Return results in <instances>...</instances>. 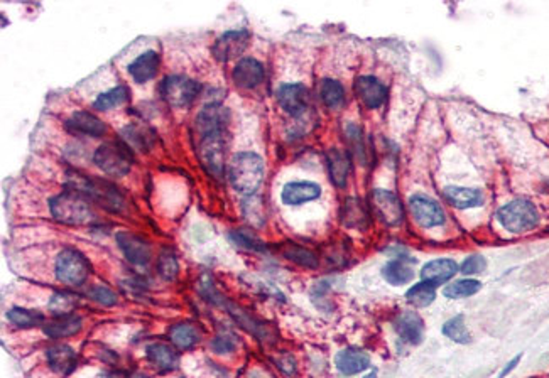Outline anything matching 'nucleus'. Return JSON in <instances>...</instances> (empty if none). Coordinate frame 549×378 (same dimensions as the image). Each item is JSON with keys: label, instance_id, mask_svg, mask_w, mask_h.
Returning a JSON list of instances; mask_svg holds the SVG:
<instances>
[{"label": "nucleus", "instance_id": "f257e3e1", "mask_svg": "<svg viewBox=\"0 0 549 378\" xmlns=\"http://www.w3.org/2000/svg\"><path fill=\"white\" fill-rule=\"evenodd\" d=\"M68 188L83 194L90 201L98 203L109 211H120L124 208V196L109 181L71 172L68 176Z\"/></svg>", "mask_w": 549, "mask_h": 378}, {"label": "nucleus", "instance_id": "f03ea898", "mask_svg": "<svg viewBox=\"0 0 549 378\" xmlns=\"http://www.w3.org/2000/svg\"><path fill=\"white\" fill-rule=\"evenodd\" d=\"M229 177L235 191L251 196L264 179V161L256 152L235 154L229 166Z\"/></svg>", "mask_w": 549, "mask_h": 378}, {"label": "nucleus", "instance_id": "7ed1b4c3", "mask_svg": "<svg viewBox=\"0 0 549 378\" xmlns=\"http://www.w3.org/2000/svg\"><path fill=\"white\" fill-rule=\"evenodd\" d=\"M49 210L56 221L65 225H88L95 218L90 201L73 189H66L53 198Z\"/></svg>", "mask_w": 549, "mask_h": 378}, {"label": "nucleus", "instance_id": "20e7f679", "mask_svg": "<svg viewBox=\"0 0 549 378\" xmlns=\"http://www.w3.org/2000/svg\"><path fill=\"white\" fill-rule=\"evenodd\" d=\"M93 162L104 174L122 177L132 167L131 149L124 142H105L93 154Z\"/></svg>", "mask_w": 549, "mask_h": 378}, {"label": "nucleus", "instance_id": "39448f33", "mask_svg": "<svg viewBox=\"0 0 549 378\" xmlns=\"http://www.w3.org/2000/svg\"><path fill=\"white\" fill-rule=\"evenodd\" d=\"M497 220L511 233H526L539 223V213L528 199H514L497 211Z\"/></svg>", "mask_w": 549, "mask_h": 378}, {"label": "nucleus", "instance_id": "423d86ee", "mask_svg": "<svg viewBox=\"0 0 549 378\" xmlns=\"http://www.w3.org/2000/svg\"><path fill=\"white\" fill-rule=\"evenodd\" d=\"M90 262L75 248H65L56 259V279L66 286H82L90 275Z\"/></svg>", "mask_w": 549, "mask_h": 378}, {"label": "nucleus", "instance_id": "0eeeda50", "mask_svg": "<svg viewBox=\"0 0 549 378\" xmlns=\"http://www.w3.org/2000/svg\"><path fill=\"white\" fill-rule=\"evenodd\" d=\"M200 90H202V87L198 82L183 77V74H173V77L164 78V82L161 83L163 99L176 109H185V106L193 104L196 96L200 95Z\"/></svg>", "mask_w": 549, "mask_h": 378}, {"label": "nucleus", "instance_id": "6e6552de", "mask_svg": "<svg viewBox=\"0 0 549 378\" xmlns=\"http://www.w3.org/2000/svg\"><path fill=\"white\" fill-rule=\"evenodd\" d=\"M370 204L382 223L396 226L404 220V208L401 199L387 189H374L370 194Z\"/></svg>", "mask_w": 549, "mask_h": 378}, {"label": "nucleus", "instance_id": "1a4fd4ad", "mask_svg": "<svg viewBox=\"0 0 549 378\" xmlns=\"http://www.w3.org/2000/svg\"><path fill=\"white\" fill-rule=\"evenodd\" d=\"M225 132L212 133V135L202 137L200 142V157L210 174L215 177L223 176L225 167Z\"/></svg>", "mask_w": 549, "mask_h": 378}, {"label": "nucleus", "instance_id": "9d476101", "mask_svg": "<svg viewBox=\"0 0 549 378\" xmlns=\"http://www.w3.org/2000/svg\"><path fill=\"white\" fill-rule=\"evenodd\" d=\"M409 210L416 223L423 228H435L446 221L443 208L435 199L424 196V194H413L409 198Z\"/></svg>", "mask_w": 549, "mask_h": 378}, {"label": "nucleus", "instance_id": "9b49d317", "mask_svg": "<svg viewBox=\"0 0 549 378\" xmlns=\"http://www.w3.org/2000/svg\"><path fill=\"white\" fill-rule=\"evenodd\" d=\"M278 104L286 113L299 117L310 105V91L303 83H284L278 90Z\"/></svg>", "mask_w": 549, "mask_h": 378}, {"label": "nucleus", "instance_id": "f8f14e48", "mask_svg": "<svg viewBox=\"0 0 549 378\" xmlns=\"http://www.w3.org/2000/svg\"><path fill=\"white\" fill-rule=\"evenodd\" d=\"M249 39H251V35L244 29L227 30L225 34H222L220 38L217 39L215 46H213V55H215L217 60L222 61V63L235 60V57H239L247 50Z\"/></svg>", "mask_w": 549, "mask_h": 378}, {"label": "nucleus", "instance_id": "ddd939ff", "mask_svg": "<svg viewBox=\"0 0 549 378\" xmlns=\"http://www.w3.org/2000/svg\"><path fill=\"white\" fill-rule=\"evenodd\" d=\"M115 238H117L119 248L131 264L141 267L149 264L153 252H151V245L147 243V240L139 237V235L129 233V231H119Z\"/></svg>", "mask_w": 549, "mask_h": 378}, {"label": "nucleus", "instance_id": "4468645a", "mask_svg": "<svg viewBox=\"0 0 549 378\" xmlns=\"http://www.w3.org/2000/svg\"><path fill=\"white\" fill-rule=\"evenodd\" d=\"M230 113L229 110L223 109L222 105L218 104H212L196 115V130L202 137L212 135V133H220L225 132L227 123H229Z\"/></svg>", "mask_w": 549, "mask_h": 378}, {"label": "nucleus", "instance_id": "2eb2a0df", "mask_svg": "<svg viewBox=\"0 0 549 378\" xmlns=\"http://www.w3.org/2000/svg\"><path fill=\"white\" fill-rule=\"evenodd\" d=\"M357 99L369 110L381 109L387 99V88L374 77H360L354 84Z\"/></svg>", "mask_w": 549, "mask_h": 378}, {"label": "nucleus", "instance_id": "dca6fc26", "mask_svg": "<svg viewBox=\"0 0 549 378\" xmlns=\"http://www.w3.org/2000/svg\"><path fill=\"white\" fill-rule=\"evenodd\" d=\"M321 196L320 184L311 181H293L288 182L281 191V201L288 206H299L310 201H315Z\"/></svg>", "mask_w": 549, "mask_h": 378}, {"label": "nucleus", "instance_id": "f3484780", "mask_svg": "<svg viewBox=\"0 0 549 378\" xmlns=\"http://www.w3.org/2000/svg\"><path fill=\"white\" fill-rule=\"evenodd\" d=\"M235 84L244 90H252L264 82V66L254 57H242L232 71Z\"/></svg>", "mask_w": 549, "mask_h": 378}, {"label": "nucleus", "instance_id": "a211bd4d", "mask_svg": "<svg viewBox=\"0 0 549 378\" xmlns=\"http://www.w3.org/2000/svg\"><path fill=\"white\" fill-rule=\"evenodd\" d=\"M394 328L401 340L409 345H421L424 338V324L421 316L414 311H404L396 318Z\"/></svg>", "mask_w": 549, "mask_h": 378}, {"label": "nucleus", "instance_id": "6ab92c4d", "mask_svg": "<svg viewBox=\"0 0 549 378\" xmlns=\"http://www.w3.org/2000/svg\"><path fill=\"white\" fill-rule=\"evenodd\" d=\"M159 55L156 51H146L142 52L141 56H137L136 60L129 65V74L136 83L144 84L147 82H151L156 74H158L159 70Z\"/></svg>", "mask_w": 549, "mask_h": 378}, {"label": "nucleus", "instance_id": "aec40b11", "mask_svg": "<svg viewBox=\"0 0 549 378\" xmlns=\"http://www.w3.org/2000/svg\"><path fill=\"white\" fill-rule=\"evenodd\" d=\"M458 272V264L452 259H436L428 262L421 269L423 282L431 284V286H441L448 282L455 274Z\"/></svg>", "mask_w": 549, "mask_h": 378}, {"label": "nucleus", "instance_id": "412c9836", "mask_svg": "<svg viewBox=\"0 0 549 378\" xmlns=\"http://www.w3.org/2000/svg\"><path fill=\"white\" fill-rule=\"evenodd\" d=\"M327 166L330 179H332L333 184L337 188H345L352 169L350 155L343 152L342 149H330L327 152Z\"/></svg>", "mask_w": 549, "mask_h": 378}, {"label": "nucleus", "instance_id": "4be33fe9", "mask_svg": "<svg viewBox=\"0 0 549 378\" xmlns=\"http://www.w3.org/2000/svg\"><path fill=\"white\" fill-rule=\"evenodd\" d=\"M122 142L129 149L134 150H149L154 145L156 135L149 127L144 123H129L127 127L122 128Z\"/></svg>", "mask_w": 549, "mask_h": 378}, {"label": "nucleus", "instance_id": "5701e85b", "mask_svg": "<svg viewBox=\"0 0 549 378\" xmlns=\"http://www.w3.org/2000/svg\"><path fill=\"white\" fill-rule=\"evenodd\" d=\"M443 198L448 204L458 210H468V208L482 206L484 203V193L480 189L458 188V186H448L443 189Z\"/></svg>", "mask_w": 549, "mask_h": 378}, {"label": "nucleus", "instance_id": "b1692460", "mask_svg": "<svg viewBox=\"0 0 549 378\" xmlns=\"http://www.w3.org/2000/svg\"><path fill=\"white\" fill-rule=\"evenodd\" d=\"M147 360L161 372H173L180 365L178 351L166 343H153L146 348Z\"/></svg>", "mask_w": 549, "mask_h": 378}, {"label": "nucleus", "instance_id": "393cba45", "mask_svg": "<svg viewBox=\"0 0 549 378\" xmlns=\"http://www.w3.org/2000/svg\"><path fill=\"white\" fill-rule=\"evenodd\" d=\"M46 358L51 370L60 375H68L77 368V353L68 345H55L46 351Z\"/></svg>", "mask_w": 549, "mask_h": 378}, {"label": "nucleus", "instance_id": "a878e982", "mask_svg": "<svg viewBox=\"0 0 549 378\" xmlns=\"http://www.w3.org/2000/svg\"><path fill=\"white\" fill-rule=\"evenodd\" d=\"M335 365L343 375H357V373L367 370L370 367V357L362 350L347 348L337 355Z\"/></svg>", "mask_w": 549, "mask_h": 378}, {"label": "nucleus", "instance_id": "bb28decb", "mask_svg": "<svg viewBox=\"0 0 549 378\" xmlns=\"http://www.w3.org/2000/svg\"><path fill=\"white\" fill-rule=\"evenodd\" d=\"M342 223L347 228L354 230H365L369 226V211L365 208L364 201L357 198H348L343 203L342 211H340Z\"/></svg>", "mask_w": 549, "mask_h": 378}, {"label": "nucleus", "instance_id": "cd10ccee", "mask_svg": "<svg viewBox=\"0 0 549 378\" xmlns=\"http://www.w3.org/2000/svg\"><path fill=\"white\" fill-rule=\"evenodd\" d=\"M68 127L73 132L85 133V135L92 137H102L107 132L105 123L102 122L97 115L87 112V110H80V112H75L71 115V118L68 120Z\"/></svg>", "mask_w": 549, "mask_h": 378}, {"label": "nucleus", "instance_id": "c85d7f7f", "mask_svg": "<svg viewBox=\"0 0 549 378\" xmlns=\"http://www.w3.org/2000/svg\"><path fill=\"white\" fill-rule=\"evenodd\" d=\"M222 306H225L227 311H229V313L234 316L235 321L239 323L242 328L247 329L249 333H252V335L261 338V340H266V338L271 336L269 328H267L262 321H259V319L254 318V316L249 314L247 311H244L242 308H239V306L232 304V302H227V301H223Z\"/></svg>", "mask_w": 549, "mask_h": 378}, {"label": "nucleus", "instance_id": "c756f323", "mask_svg": "<svg viewBox=\"0 0 549 378\" xmlns=\"http://www.w3.org/2000/svg\"><path fill=\"white\" fill-rule=\"evenodd\" d=\"M169 340H171L178 348L188 350L202 340V329L193 323L174 324V326L169 329Z\"/></svg>", "mask_w": 549, "mask_h": 378}, {"label": "nucleus", "instance_id": "7c9ffc66", "mask_svg": "<svg viewBox=\"0 0 549 378\" xmlns=\"http://www.w3.org/2000/svg\"><path fill=\"white\" fill-rule=\"evenodd\" d=\"M80 329H82V318L70 314L44 324V335L49 338H68L77 335Z\"/></svg>", "mask_w": 549, "mask_h": 378}, {"label": "nucleus", "instance_id": "2f4dec72", "mask_svg": "<svg viewBox=\"0 0 549 378\" xmlns=\"http://www.w3.org/2000/svg\"><path fill=\"white\" fill-rule=\"evenodd\" d=\"M382 275L387 282L392 284V286H404V284H408L413 280L414 270L406 260L394 259L384 265Z\"/></svg>", "mask_w": 549, "mask_h": 378}, {"label": "nucleus", "instance_id": "473e14b6", "mask_svg": "<svg viewBox=\"0 0 549 378\" xmlns=\"http://www.w3.org/2000/svg\"><path fill=\"white\" fill-rule=\"evenodd\" d=\"M320 96L321 101H323L330 110H340L343 104H345V90H343V84L332 78H327L321 82Z\"/></svg>", "mask_w": 549, "mask_h": 378}, {"label": "nucleus", "instance_id": "72a5a7b5", "mask_svg": "<svg viewBox=\"0 0 549 378\" xmlns=\"http://www.w3.org/2000/svg\"><path fill=\"white\" fill-rule=\"evenodd\" d=\"M129 99V90L124 84H117V87L110 88L104 93L97 96L93 101V109L100 110V112H107V110L117 109V106L124 105Z\"/></svg>", "mask_w": 549, "mask_h": 378}, {"label": "nucleus", "instance_id": "f704fd0d", "mask_svg": "<svg viewBox=\"0 0 549 378\" xmlns=\"http://www.w3.org/2000/svg\"><path fill=\"white\" fill-rule=\"evenodd\" d=\"M281 253L296 265L306 267V269H316L318 267V257L311 250H308V248L296 245V243H284L281 247Z\"/></svg>", "mask_w": 549, "mask_h": 378}, {"label": "nucleus", "instance_id": "c9c22d12", "mask_svg": "<svg viewBox=\"0 0 549 378\" xmlns=\"http://www.w3.org/2000/svg\"><path fill=\"white\" fill-rule=\"evenodd\" d=\"M345 139L348 144V150L354 155L357 161L365 164L367 162V149H365L364 132L357 123L348 122L345 126Z\"/></svg>", "mask_w": 549, "mask_h": 378}, {"label": "nucleus", "instance_id": "e433bc0d", "mask_svg": "<svg viewBox=\"0 0 549 378\" xmlns=\"http://www.w3.org/2000/svg\"><path fill=\"white\" fill-rule=\"evenodd\" d=\"M443 335L446 338H450V340L455 341V343H460V345H468L472 341V335L470 331H468L467 324H465V318H463L462 314L455 316V318L448 319L443 324Z\"/></svg>", "mask_w": 549, "mask_h": 378}, {"label": "nucleus", "instance_id": "4c0bfd02", "mask_svg": "<svg viewBox=\"0 0 549 378\" xmlns=\"http://www.w3.org/2000/svg\"><path fill=\"white\" fill-rule=\"evenodd\" d=\"M7 319L12 324H16L17 328H36L41 326L44 323V316L39 311H31V309H22V308H12L7 313Z\"/></svg>", "mask_w": 549, "mask_h": 378}, {"label": "nucleus", "instance_id": "58836bf2", "mask_svg": "<svg viewBox=\"0 0 549 378\" xmlns=\"http://www.w3.org/2000/svg\"><path fill=\"white\" fill-rule=\"evenodd\" d=\"M482 289V282L475 279H462L457 280V282L448 284L445 287L443 294L448 299H463V297H470L473 294H477Z\"/></svg>", "mask_w": 549, "mask_h": 378}, {"label": "nucleus", "instance_id": "ea45409f", "mask_svg": "<svg viewBox=\"0 0 549 378\" xmlns=\"http://www.w3.org/2000/svg\"><path fill=\"white\" fill-rule=\"evenodd\" d=\"M406 297H408V301L414 308H428V306H431L436 299L435 286H431V284L428 282H419L409 289Z\"/></svg>", "mask_w": 549, "mask_h": 378}, {"label": "nucleus", "instance_id": "a19ab883", "mask_svg": "<svg viewBox=\"0 0 549 378\" xmlns=\"http://www.w3.org/2000/svg\"><path fill=\"white\" fill-rule=\"evenodd\" d=\"M77 306H78V296L71 294V292H56V294H53L51 301H49V311H51L56 318L73 314V311Z\"/></svg>", "mask_w": 549, "mask_h": 378}, {"label": "nucleus", "instance_id": "79ce46f5", "mask_svg": "<svg viewBox=\"0 0 549 378\" xmlns=\"http://www.w3.org/2000/svg\"><path fill=\"white\" fill-rule=\"evenodd\" d=\"M230 238H232V242L235 243V245L247 248V250H252V252H266L267 250L266 243L262 242V240L259 238L257 235H254L252 231H249V230H234L230 233Z\"/></svg>", "mask_w": 549, "mask_h": 378}, {"label": "nucleus", "instance_id": "37998d69", "mask_svg": "<svg viewBox=\"0 0 549 378\" xmlns=\"http://www.w3.org/2000/svg\"><path fill=\"white\" fill-rule=\"evenodd\" d=\"M178 270H180V265H178L176 257H174L169 250H164L163 253H161L159 259H158V272H159L161 277H163L164 280L176 279Z\"/></svg>", "mask_w": 549, "mask_h": 378}, {"label": "nucleus", "instance_id": "c03bdc74", "mask_svg": "<svg viewBox=\"0 0 549 378\" xmlns=\"http://www.w3.org/2000/svg\"><path fill=\"white\" fill-rule=\"evenodd\" d=\"M88 297L102 306H115L117 304V294L105 286H93L88 291Z\"/></svg>", "mask_w": 549, "mask_h": 378}, {"label": "nucleus", "instance_id": "a18cd8bd", "mask_svg": "<svg viewBox=\"0 0 549 378\" xmlns=\"http://www.w3.org/2000/svg\"><path fill=\"white\" fill-rule=\"evenodd\" d=\"M244 211L245 216L256 225H262L264 223V210H262V203L261 199L257 198H251L247 201H244Z\"/></svg>", "mask_w": 549, "mask_h": 378}, {"label": "nucleus", "instance_id": "49530a36", "mask_svg": "<svg viewBox=\"0 0 549 378\" xmlns=\"http://www.w3.org/2000/svg\"><path fill=\"white\" fill-rule=\"evenodd\" d=\"M487 267V260L482 255H472L463 262L462 267H460V272L465 275H475L484 272Z\"/></svg>", "mask_w": 549, "mask_h": 378}, {"label": "nucleus", "instance_id": "de8ad7c7", "mask_svg": "<svg viewBox=\"0 0 549 378\" xmlns=\"http://www.w3.org/2000/svg\"><path fill=\"white\" fill-rule=\"evenodd\" d=\"M237 341L232 335H218L215 340L212 341V350L218 355L223 353H232L235 350Z\"/></svg>", "mask_w": 549, "mask_h": 378}, {"label": "nucleus", "instance_id": "09e8293b", "mask_svg": "<svg viewBox=\"0 0 549 378\" xmlns=\"http://www.w3.org/2000/svg\"><path fill=\"white\" fill-rule=\"evenodd\" d=\"M519 362H521V355H519V357H516L514 360H511V362L507 363V367L504 368V370L501 372V375H499V378H504V377H507L509 373H511L512 370H514V368L517 367V363H519Z\"/></svg>", "mask_w": 549, "mask_h": 378}, {"label": "nucleus", "instance_id": "8fccbe9b", "mask_svg": "<svg viewBox=\"0 0 549 378\" xmlns=\"http://www.w3.org/2000/svg\"><path fill=\"white\" fill-rule=\"evenodd\" d=\"M131 378H149V377L144 375V373H134V375H131Z\"/></svg>", "mask_w": 549, "mask_h": 378}, {"label": "nucleus", "instance_id": "3c124183", "mask_svg": "<svg viewBox=\"0 0 549 378\" xmlns=\"http://www.w3.org/2000/svg\"><path fill=\"white\" fill-rule=\"evenodd\" d=\"M364 378H377V373H376V372H370L369 375H367V377H364Z\"/></svg>", "mask_w": 549, "mask_h": 378}]
</instances>
